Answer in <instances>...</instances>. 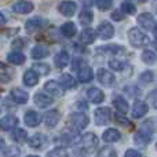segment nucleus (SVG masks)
<instances>
[{"label": "nucleus", "instance_id": "obj_49", "mask_svg": "<svg viewBox=\"0 0 157 157\" xmlns=\"http://www.w3.org/2000/svg\"><path fill=\"white\" fill-rule=\"evenodd\" d=\"M112 19L113 21H123L124 19V13H121V11H113L112 13Z\"/></svg>", "mask_w": 157, "mask_h": 157}, {"label": "nucleus", "instance_id": "obj_54", "mask_svg": "<svg viewBox=\"0 0 157 157\" xmlns=\"http://www.w3.org/2000/svg\"><path fill=\"white\" fill-rule=\"evenodd\" d=\"M6 21H7V19H6V17L3 15L2 13H0V25H4V24H6Z\"/></svg>", "mask_w": 157, "mask_h": 157}, {"label": "nucleus", "instance_id": "obj_29", "mask_svg": "<svg viewBox=\"0 0 157 157\" xmlns=\"http://www.w3.org/2000/svg\"><path fill=\"white\" fill-rule=\"evenodd\" d=\"M80 138H81V135H78L77 131H71V132L63 134L61 136V141L68 145H76V144H80Z\"/></svg>", "mask_w": 157, "mask_h": 157}, {"label": "nucleus", "instance_id": "obj_32", "mask_svg": "<svg viewBox=\"0 0 157 157\" xmlns=\"http://www.w3.org/2000/svg\"><path fill=\"white\" fill-rule=\"evenodd\" d=\"M61 33H62L65 37H73L77 33V28L73 22H65V24L61 26Z\"/></svg>", "mask_w": 157, "mask_h": 157}, {"label": "nucleus", "instance_id": "obj_28", "mask_svg": "<svg viewBox=\"0 0 157 157\" xmlns=\"http://www.w3.org/2000/svg\"><path fill=\"white\" fill-rule=\"evenodd\" d=\"M22 80H24L25 86L28 87H35L36 84L39 83V75L36 73L33 69H30V71H26L24 73V77H22Z\"/></svg>", "mask_w": 157, "mask_h": 157}, {"label": "nucleus", "instance_id": "obj_60", "mask_svg": "<svg viewBox=\"0 0 157 157\" xmlns=\"http://www.w3.org/2000/svg\"><path fill=\"white\" fill-rule=\"evenodd\" d=\"M153 48H155V50H157V40H155V41H153Z\"/></svg>", "mask_w": 157, "mask_h": 157}, {"label": "nucleus", "instance_id": "obj_1", "mask_svg": "<svg viewBox=\"0 0 157 157\" xmlns=\"http://www.w3.org/2000/svg\"><path fill=\"white\" fill-rule=\"evenodd\" d=\"M153 134H155V128L150 125V121H146L142 124L139 131L135 134L134 142H135L136 145H139V146H146V145L150 144V141H152Z\"/></svg>", "mask_w": 157, "mask_h": 157}, {"label": "nucleus", "instance_id": "obj_13", "mask_svg": "<svg viewBox=\"0 0 157 157\" xmlns=\"http://www.w3.org/2000/svg\"><path fill=\"white\" fill-rule=\"evenodd\" d=\"M33 8H35V6L29 0H18L13 6V11L17 14H29L33 11Z\"/></svg>", "mask_w": 157, "mask_h": 157}, {"label": "nucleus", "instance_id": "obj_7", "mask_svg": "<svg viewBox=\"0 0 157 157\" xmlns=\"http://www.w3.org/2000/svg\"><path fill=\"white\" fill-rule=\"evenodd\" d=\"M95 33H97V36L101 39V40H109V39H112L114 35V28L110 22L103 21L98 25L97 32Z\"/></svg>", "mask_w": 157, "mask_h": 157}, {"label": "nucleus", "instance_id": "obj_59", "mask_svg": "<svg viewBox=\"0 0 157 157\" xmlns=\"http://www.w3.org/2000/svg\"><path fill=\"white\" fill-rule=\"evenodd\" d=\"M128 2H136V3H145L146 0H128Z\"/></svg>", "mask_w": 157, "mask_h": 157}, {"label": "nucleus", "instance_id": "obj_20", "mask_svg": "<svg viewBox=\"0 0 157 157\" xmlns=\"http://www.w3.org/2000/svg\"><path fill=\"white\" fill-rule=\"evenodd\" d=\"M59 120H61V114L58 110H50L44 114V124L48 128H54L59 123Z\"/></svg>", "mask_w": 157, "mask_h": 157}, {"label": "nucleus", "instance_id": "obj_15", "mask_svg": "<svg viewBox=\"0 0 157 157\" xmlns=\"http://www.w3.org/2000/svg\"><path fill=\"white\" fill-rule=\"evenodd\" d=\"M147 112H149V105H147L146 102H144V101H136L132 106L131 114H132L134 119H141V117H144Z\"/></svg>", "mask_w": 157, "mask_h": 157}, {"label": "nucleus", "instance_id": "obj_51", "mask_svg": "<svg viewBox=\"0 0 157 157\" xmlns=\"http://www.w3.org/2000/svg\"><path fill=\"white\" fill-rule=\"evenodd\" d=\"M11 80V76L7 73H0V83H8Z\"/></svg>", "mask_w": 157, "mask_h": 157}, {"label": "nucleus", "instance_id": "obj_62", "mask_svg": "<svg viewBox=\"0 0 157 157\" xmlns=\"http://www.w3.org/2000/svg\"><path fill=\"white\" fill-rule=\"evenodd\" d=\"M156 149H157V144H156Z\"/></svg>", "mask_w": 157, "mask_h": 157}, {"label": "nucleus", "instance_id": "obj_53", "mask_svg": "<svg viewBox=\"0 0 157 157\" xmlns=\"http://www.w3.org/2000/svg\"><path fill=\"white\" fill-rule=\"evenodd\" d=\"M94 2H95V0H81V3H83L84 6H87V7L92 6V4H94Z\"/></svg>", "mask_w": 157, "mask_h": 157}, {"label": "nucleus", "instance_id": "obj_11", "mask_svg": "<svg viewBox=\"0 0 157 157\" xmlns=\"http://www.w3.org/2000/svg\"><path fill=\"white\" fill-rule=\"evenodd\" d=\"M136 21H138L139 26L144 28V29H146V30L153 29V28H155V25H156L155 17H153L150 13H142V14H139L138 18H136Z\"/></svg>", "mask_w": 157, "mask_h": 157}, {"label": "nucleus", "instance_id": "obj_2", "mask_svg": "<svg viewBox=\"0 0 157 157\" xmlns=\"http://www.w3.org/2000/svg\"><path fill=\"white\" fill-rule=\"evenodd\" d=\"M128 39H130V43L134 47H145L150 43L149 36L142 30H139L138 28H131L130 32H128Z\"/></svg>", "mask_w": 157, "mask_h": 157}, {"label": "nucleus", "instance_id": "obj_56", "mask_svg": "<svg viewBox=\"0 0 157 157\" xmlns=\"http://www.w3.org/2000/svg\"><path fill=\"white\" fill-rule=\"evenodd\" d=\"M4 145H6V142H4V139L2 138V136H0V150L3 149V147H4Z\"/></svg>", "mask_w": 157, "mask_h": 157}, {"label": "nucleus", "instance_id": "obj_41", "mask_svg": "<svg viewBox=\"0 0 157 157\" xmlns=\"http://www.w3.org/2000/svg\"><path fill=\"white\" fill-rule=\"evenodd\" d=\"M98 157H117V153H116V150H114L113 147L105 146V147H102V149L99 150Z\"/></svg>", "mask_w": 157, "mask_h": 157}, {"label": "nucleus", "instance_id": "obj_4", "mask_svg": "<svg viewBox=\"0 0 157 157\" xmlns=\"http://www.w3.org/2000/svg\"><path fill=\"white\" fill-rule=\"evenodd\" d=\"M71 123L73 125L75 131H81L88 125L90 119L84 112H76V113H73L71 116Z\"/></svg>", "mask_w": 157, "mask_h": 157}, {"label": "nucleus", "instance_id": "obj_14", "mask_svg": "<svg viewBox=\"0 0 157 157\" xmlns=\"http://www.w3.org/2000/svg\"><path fill=\"white\" fill-rule=\"evenodd\" d=\"M33 101H35V105H37L40 109H46L54 102V98L50 97L48 94H44V92H36L35 97H33Z\"/></svg>", "mask_w": 157, "mask_h": 157}, {"label": "nucleus", "instance_id": "obj_47", "mask_svg": "<svg viewBox=\"0 0 157 157\" xmlns=\"http://www.w3.org/2000/svg\"><path fill=\"white\" fill-rule=\"evenodd\" d=\"M83 66H86V62H84L81 58H75L73 63H72V71H78V69H81Z\"/></svg>", "mask_w": 157, "mask_h": 157}, {"label": "nucleus", "instance_id": "obj_39", "mask_svg": "<svg viewBox=\"0 0 157 157\" xmlns=\"http://www.w3.org/2000/svg\"><path fill=\"white\" fill-rule=\"evenodd\" d=\"M120 8H121V13L128 14V15H132V14L136 13V7H135V6H134L131 2H124V3H121Z\"/></svg>", "mask_w": 157, "mask_h": 157}, {"label": "nucleus", "instance_id": "obj_35", "mask_svg": "<svg viewBox=\"0 0 157 157\" xmlns=\"http://www.w3.org/2000/svg\"><path fill=\"white\" fill-rule=\"evenodd\" d=\"M142 61H144L146 65H155L157 62V55L150 50H146V51L142 52Z\"/></svg>", "mask_w": 157, "mask_h": 157}, {"label": "nucleus", "instance_id": "obj_63", "mask_svg": "<svg viewBox=\"0 0 157 157\" xmlns=\"http://www.w3.org/2000/svg\"><path fill=\"white\" fill-rule=\"evenodd\" d=\"M0 98H2V94H0Z\"/></svg>", "mask_w": 157, "mask_h": 157}, {"label": "nucleus", "instance_id": "obj_10", "mask_svg": "<svg viewBox=\"0 0 157 157\" xmlns=\"http://www.w3.org/2000/svg\"><path fill=\"white\" fill-rule=\"evenodd\" d=\"M58 11L63 17H73L75 13L77 11V4L72 0H65V2H61L58 4Z\"/></svg>", "mask_w": 157, "mask_h": 157}, {"label": "nucleus", "instance_id": "obj_6", "mask_svg": "<svg viewBox=\"0 0 157 157\" xmlns=\"http://www.w3.org/2000/svg\"><path fill=\"white\" fill-rule=\"evenodd\" d=\"M97 78L103 87H106V88H112V87L114 86V83H116L114 75L112 73V72L103 69V68H101L97 71Z\"/></svg>", "mask_w": 157, "mask_h": 157}, {"label": "nucleus", "instance_id": "obj_57", "mask_svg": "<svg viewBox=\"0 0 157 157\" xmlns=\"http://www.w3.org/2000/svg\"><path fill=\"white\" fill-rule=\"evenodd\" d=\"M6 68H7V66H6V65H4V63H3V62H0V71H4Z\"/></svg>", "mask_w": 157, "mask_h": 157}, {"label": "nucleus", "instance_id": "obj_38", "mask_svg": "<svg viewBox=\"0 0 157 157\" xmlns=\"http://www.w3.org/2000/svg\"><path fill=\"white\" fill-rule=\"evenodd\" d=\"M94 3L97 4L99 11H108V10H110L112 6H113V0H95Z\"/></svg>", "mask_w": 157, "mask_h": 157}, {"label": "nucleus", "instance_id": "obj_27", "mask_svg": "<svg viewBox=\"0 0 157 157\" xmlns=\"http://www.w3.org/2000/svg\"><path fill=\"white\" fill-rule=\"evenodd\" d=\"M95 37H97V33L92 28H84L80 35V40L84 44H92L95 41Z\"/></svg>", "mask_w": 157, "mask_h": 157}, {"label": "nucleus", "instance_id": "obj_19", "mask_svg": "<svg viewBox=\"0 0 157 157\" xmlns=\"http://www.w3.org/2000/svg\"><path fill=\"white\" fill-rule=\"evenodd\" d=\"M28 144H29V146L33 147V149H41V147L46 146L47 138L43 134H35V135H32L30 138H28Z\"/></svg>", "mask_w": 157, "mask_h": 157}, {"label": "nucleus", "instance_id": "obj_37", "mask_svg": "<svg viewBox=\"0 0 157 157\" xmlns=\"http://www.w3.org/2000/svg\"><path fill=\"white\" fill-rule=\"evenodd\" d=\"M109 66H110V69H113V71L116 72H121L124 71V68L127 66V63L124 62V61H120V59H110L109 61Z\"/></svg>", "mask_w": 157, "mask_h": 157}, {"label": "nucleus", "instance_id": "obj_45", "mask_svg": "<svg viewBox=\"0 0 157 157\" xmlns=\"http://www.w3.org/2000/svg\"><path fill=\"white\" fill-rule=\"evenodd\" d=\"M147 102L155 109H157V88L152 90V91L149 92V95H147Z\"/></svg>", "mask_w": 157, "mask_h": 157}, {"label": "nucleus", "instance_id": "obj_42", "mask_svg": "<svg viewBox=\"0 0 157 157\" xmlns=\"http://www.w3.org/2000/svg\"><path fill=\"white\" fill-rule=\"evenodd\" d=\"M32 69L36 72V73L40 75H48L50 73V66L47 63H35L32 66Z\"/></svg>", "mask_w": 157, "mask_h": 157}, {"label": "nucleus", "instance_id": "obj_17", "mask_svg": "<svg viewBox=\"0 0 157 157\" xmlns=\"http://www.w3.org/2000/svg\"><path fill=\"white\" fill-rule=\"evenodd\" d=\"M24 121H25V124H26L28 127L35 128V127H37V125L40 124L41 117H40V114H39L37 112H35V110H28L26 113H25Z\"/></svg>", "mask_w": 157, "mask_h": 157}, {"label": "nucleus", "instance_id": "obj_43", "mask_svg": "<svg viewBox=\"0 0 157 157\" xmlns=\"http://www.w3.org/2000/svg\"><path fill=\"white\" fill-rule=\"evenodd\" d=\"M114 120H116V123L119 125H121V127L132 128V123H131L130 120L127 119V117H124V116H116V117H114Z\"/></svg>", "mask_w": 157, "mask_h": 157}, {"label": "nucleus", "instance_id": "obj_3", "mask_svg": "<svg viewBox=\"0 0 157 157\" xmlns=\"http://www.w3.org/2000/svg\"><path fill=\"white\" fill-rule=\"evenodd\" d=\"M112 110L109 108H98L94 113V120L97 125H106L112 121Z\"/></svg>", "mask_w": 157, "mask_h": 157}, {"label": "nucleus", "instance_id": "obj_26", "mask_svg": "<svg viewBox=\"0 0 157 157\" xmlns=\"http://www.w3.org/2000/svg\"><path fill=\"white\" fill-rule=\"evenodd\" d=\"M58 83H59V86L62 87L63 90H72L76 87V80H75L73 76H71V75H61L59 78H58Z\"/></svg>", "mask_w": 157, "mask_h": 157}, {"label": "nucleus", "instance_id": "obj_30", "mask_svg": "<svg viewBox=\"0 0 157 157\" xmlns=\"http://www.w3.org/2000/svg\"><path fill=\"white\" fill-rule=\"evenodd\" d=\"M113 105L117 109V112H120V113H123V114L128 113V102L121 95H117V97L113 98Z\"/></svg>", "mask_w": 157, "mask_h": 157}, {"label": "nucleus", "instance_id": "obj_9", "mask_svg": "<svg viewBox=\"0 0 157 157\" xmlns=\"http://www.w3.org/2000/svg\"><path fill=\"white\" fill-rule=\"evenodd\" d=\"M44 91L52 98H59L63 95V91H62V87L59 86V83L55 80H48L46 81L44 84Z\"/></svg>", "mask_w": 157, "mask_h": 157}, {"label": "nucleus", "instance_id": "obj_40", "mask_svg": "<svg viewBox=\"0 0 157 157\" xmlns=\"http://www.w3.org/2000/svg\"><path fill=\"white\" fill-rule=\"evenodd\" d=\"M47 157H68V150L65 147H55L47 153Z\"/></svg>", "mask_w": 157, "mask_h": 157}, {"label": "nucleus", "instance_id": "obj_8", "mask_svg": "<svg viewBox=\"0 0 157 157\" xmlns=\"http://www.w3.org/2000/svg\"><path fill=\"white\" fill-rule=\"evenodd\" d=\"M80 144L83 145L84 150L92 152V150L98 146V136L95 135V134H92V132H87L80 138Z\"/></svg>", "mask_w": 157, "mask_h": 157}, {"label": "nucleus", "instance_id": "obj_16", "mask_svg": "<svg viewBox=\"0 0 157 157\" xmlns=\"http://www.w3.org/2000/svg\"><path fill=\"white\" fill-rule=\"evenodd\" d=\"M18 125V119L13 114H7L0 120V130L3 131H11Z\"/></svg>", "mask_w": 157, "mask_h": 157}, {"label": "nucleus", "instance_id": "obj_48", "mask_svg": "<svg viewBox=\"0 0 157 157\" xmlns=\"http://www.w3.org/2000/svg\"><path fill=\"white\" fill-rule=\"evenodd\" d=\"M11 46H13L14 50H21L24 46H26V41H25L24 39H15V40L13 41V44H11Z\"/></svg>", "mask_w": 157, "mask_h": 157}, {"label": "nucleus", "instance_id": "obj_58", "mask_svg": "<svg viewBox=\"0 0 157 157\" xmlns=\"http://www.w3.org/2000/svg\"><path fill=\"white\" fill-rule=\"evenodd\" d=\"M152 30H153V33H155V36H156V37H157V24L155 25V28H153V29H152Z\"/></svg>", "mask_w": 157, "mask_h": 157}, {"label": "nucleus", "instance_id": "obj_61", "mask_svg": "<svg viewBox=\"0 0 157 157\" xmlns=\"http://www.w3.org/2000/svg\"><path fill=\"white\" fill-rule=\"evenodd\" d=\"M26 157H39V156H33V155H30V156H26Z\"/></svg>", "mask_w": 157, "mask_h": 157}, {"label": "nucleus", "instance_id": "obj_23", "mask_svg": "<svg viewBox=\"0 0 157 157\" xmlns=\"http://www.w3.org/2000/svg\"><path fill=\"white\" fill-rule=\"evenodd\" d=\"M77 78L80 83H90L94 78V72H92V69L90 66L86 65L77 71Z\"/></svg>", "mask_w": 157, "mask_h": 157}, {"label": "nucleus", "instance_id": "obj_50", "mask_svg": "<svg viewBox=\"0 0 157 157\" xmlns=\"http://www.w3.org/2000/svg\"><path fill=\"white\" fill-rule=\"evenodd\" d=\"M124 157H142V155L135 149H128L127 152H125Z\"/></svg>", "mask_w": 157, "mask_h": 157}, {"label": "nucleus", "instance_id": "obj_12", "mask_svg": "<svg viewBox=\"0 0 157 157\" xmlns=\"http://www.w3.org/2000/svg\"><path fill=\"white\" fill-rule=\"evenodd\" d=\"M98 52L105 55H120L124 54L125 48L120 44H106V46H101L98 47Z\"/></svg>", "mask_w": 157, "mask_h": 157}, {"label": "nucleus", "instance_id": "obj_46", "mask_svg": "<svg viewBox=\"0 0 157 157\" xmlns=\"http://www.w3.org/2000/svg\"><path fill=\"white\" fill-rule=\"evenodd\" d=\"M125 91L130 94L131 98H136L138 95H141V90L138 88V87H134V86H130V87H125Z\"/></svg>", "mask_w": 157, "mask_h": 157}, {"label": "nucleus", "instance_id": "obj_34", "mask_svg": "<svg viewBox=\"0 0 157 157\" xmlns=\"http://www.w3.org/2000/svg\"><path fill=\"white\" fill-rule=\"evenodd\" d=\"M78 21H80L81 25L88 26V25L94 21V14H92L90 10H83L80 13V15H78Z\"/></svg>", "mask_w": 157, "mask_h": 157}, {"label": "nucleus", "instance_id": "obj_21", "mask_svg": "<svg viewBox=\"0 0 157 157\" xmlns=\"http://www.w3.org/2000/svg\"><path fill=\"white\" fill-rule=\"evenodd\" d=\"M102 139L106 144H116V142H119L121 139V134L116 128H109L102 134Z\"/></svg>", "mask_w": 157, "mask_h": 157}, {"label": "nucleus", "instance_id": "obj_55", "mask_svg": "<svg viewBox=\"0 0 157 157\" xmlns=\"http://www.w3.org/2000/svg\"><path fill=\"white\" fill-rule=\"evenodd\" d=\"M152 6H153V11L157 14V0H153L152 2Z\"/></svg>", "mask_w": 157, "mask_h": 157}, {"label": "nucleus", "instance_id": "obj_33", "mask_svg": "<svg viewBox=\"0 0 157 157\" xmlns=\"http://www.w3.org/2000/svg\"><path fill=\"white\" fill-rule=\"evenodd\" d=\"M7 61L13 65H22L25 62V55L19 51H13L7 55Z\"/></svg>", "mask_w": 157, "mask_h": 157}, {"label": "nucleus", "instance_id": "obj_31", "mask_svg": "<svg viewBox=\"0 0 157 157\" xmlns=\"http://www.w3.org/2000/svg\"><path fill=\"white\" fill-rule=\"evenodd\" d=\"M11 139L17 144H24V142L28 141V132L24 130V128H14L13 134H11Z\"/></svg>", "mask_w": 157, "mask_h": 157}, {"label": "nucleus", "instance_id": "obj_24", "mask_svg": "<svg viewBox=\"0 0 157 157\" xmlns=\"http://www.w3.org/2000/svg\"><path fill=\"white\" fill-rule=\"evenodd\" d=\"M11 98H13L14 102L17 103H26L29 99V95L26 91H24L22 88H13L11 90Z\"/></svg>", "mask_w": 157, "mask_h": 157}, {"label": "nucleus", "instance_id": "obj_22", "mask_svg": "<svg viewBox=\"0 0 157 157\" xmlns=\"http://www.w3.org/2000/svg\"><path fill=\"white\" fill-rule=\"evenodd\" d=\"M69 61H71V55H69V52L65 51V50H63V51H59L54 57L55 66H57V68H59V69H63L65 66H68Z\"/></svg>", "mask_w": 157, "mask_h": 157}, {"label": "nucleus", "instance_id": "obj_52", "mask_svg": "<svg viewBox=\"0 0 157 157\" xmlns=\"http://www.w3.org/2000/svg\"><path fill=\"white\" fill-rule=\"evenodd\" d=\"M76 106H77V109H80L81 112H84V110H87V109H88L87 103L83 102V101H78V102H76Z\"/></svg>", "mask_w": 157, "mask_h": 157}, {"label": "nucleus", "instance_id": "obj_18", "mask_svg": "<svg viewBox=\"0 0 157 157\" xmlns=\"http://www.w3.org/2000/svg\"><path fill=\"white\" fill-rule=\"evenodd\" d=\"M87 98H88L90 102L98 105V103H102L103 102V99H105V95H103L102 90L97 88V87H92V88H90L88 91H87Z\"/></svg>", "mask_w": 157, "mask_h": 157}, {"label": "nucleus", "instance_id": "obj_36", "mask_svg": "<svg viewBox=\"0 0 157 157\" xmlns=\"http://www.w3.org/2000/svg\"><path fill=\"white\" fill-rule=\"evenodd\" d=\"M21 149L17 146H7L3 150V157H19Z\"/></svg>", "mask_w": 157, "mask_h": 157}, {"label": "nucleus", "instance_id": "obj_44", "mask_svg": "<svg viewBox=\"0 0 157 157\" xmlns=\"http://www.w3.org/2000/svg\"><path fill=\"white\" fill-rule=\"evenodd\" d=\"M153 72H150V71H145L144 73H141L139 75V81L141 83H144V84H147V83H150V81L153 80Z\"/></svg>", "mask_w": 157, "mask_h": 157}, {"label": "nucleus", "instance_id": "obj_5", "mask_svg": "<svg viewBox=\"0 0 157 157\" xmlns=\"http://www.w3.org/2000/svg\"><path fill=\"white\" fill-rule=\"evenodd\" d=\"M47 25H48V21H47L46 18H43V17H33V18L26 21L25 29H26V32L33 33V32H37V30L46 28Z\"/></svg>", "mask_w": 157, "mask_h": 157}, {"label": "nucleus", "instance_id": "obj_25", "mask_svg": "<svg viewBox=\"0 0 157 157\" xmlns=\"http://www.w3.org/2000/svg\"><path fill=\"white\" fill-rule=\"evenodd\" d=\"M48 54H50L48 47L41 46V44H37V46H35L32 48V51H30V55H32L33 59H43V58L48 57Z\"/></svg>", "mask_w": 157, "mask_h": 157}]
</instances>
